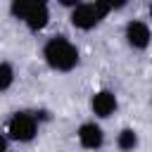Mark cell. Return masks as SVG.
Returning <instances> with one entry per match:
<instances>
[{
  "mask_svg": "<svg viewBox=\"0 0 152 152\" xmlns=\"http://www.w3.org/2000/svg\"><path fill=\"white\" fill-rule=\"evenodd\" d=\"M40 55H43V62H45L52 71H57V74H69V71H74V69L78 66V62H81V55H78L76 43H74L71 38L62 36V33H59V36H50V38L43 43Z\"/></svg>",
  "mask_w": 152,
  "mask_h": 152,
  "instance_id": "1",
  "label": "cell"
},
{
  "mask_svg": "<svg viewBox=\"0 0 152 152\" xmlns=\"http://www.w3.org/2000/svg\"><path fill=\"white\" fill-rule=\"evenodd\" d=\"M112 14L107 0H81L74 10H69V24L76 31H93Z\"/></svg>",
  "mask_w": 152,
  "mask_h": 152,
  "instance_id": "2",
  "label": "cell"
},
{
  "mask_svg": "<svg viewBox=\"0 0 152 152\" xmlns=\"http://www.w3.org/2000/svg\"><path fill=\"white\" fill-rule=\"evenodd\" d=\"M38 131H40V121L36 119L33 112H14L10 119H7V126H5V133L12 142H19V145H26V142H33L38 138Z\"/></svg>",
  "mask_w": 152,
  "mask_h": 152,
  "instance_id": "3",
  "label": "cell"
},
{
  "mask_svg": "<svg viewBox=\"0 0 152 152\" xmlns=\"http://www.w3.org/2000/svg\"><path fill=\"white\" fill-rule=\"evenodd\" d=\"M124 38H126V45H128L131 50L142 52V50H147L150 43H152V28H150V24L142 21V19H131V21L126 24V28H124Z\"/></svg>",
  "mask_w": 152,
  "mask_h": 152,
  "instance_id": "4",
  "label": "cell"
},
{
  "mask_svg": "<svg viewBox=\"0 0 152 152\" xmlns=\"http://www.w3.org/2000/svg\"><path fill=\"white\" fill-rule=\"evenodd\" d=\"M76 140L83 150H90V152H97L102 150L104 145V128L100 126L97 119H90V121H83L78 128H76Z\"/></svg>",
  "mask_w": 152,
  "mask_h": 152,
  "instance_id": "5",
  "label": "cell"
},
{
  "mask_svg": "<svg viewBox=\"0 0 152 152\" xmlns=\"http://www.w3.org/2000/svg\"><path fill=\"white\" fill-rule=\"evenodd\" d=\"M90 112H93V116L97 119V121H102V119H109L116 109H119V100H116V93L114 90H109V88H100V90H95L93 95H90Z\"/></svg>",
  "mask_w": 152,
  "mask_h": 152,
  "instance_id": "6",
  "label": "cell"
},
{
  "mask_svg": "<svg viewBox=\"0 0 152 152\" xmlns=\"http://www.w3.org/2000/svg\"><path fill=\"white\" fill-rule=\"evenodd\" d=\"M21 24L31 33H40L50 24V7L48 5H31V10L26 12V17L21 19Z\"/></svg>",
  "mask_w": 152,
  "mask_h": 152,
  "instance_id": "7",
  "label": "cell"
},
{
  "mask_svg": "<svg viewBox=\"0 0 152 152\" xmlns=\"http://www.w3.org/2000/svg\"><path fill=\"white\" fill-rule=\"evenodd\" d=\"M138 145H140V135H138L135 128L124 126V128L116 133V147H119L121 152H135Z\"/></svg>",
  "mask_w": 152,
  "mask_h": 152,
  "instance_id": "8",
  "label": "cell"
},
{
  "mask_svg": "<svg viewBox=\"0 0 152 152\" xmlns=\"http://www.w3.org/2000/svg\"><path fill=\"white\" fill-rule=\"evenodd\" d=\"M14 78H17L14 66H12L10 62L0 59V93H7V90L14 86Z\"/></svg>",
  "mask_w": 152,
  "mask_h": 152,
  "instance_id": "9",
  "label": "cell"
},
{
  "mask_svg": "<svg viewBox=\"0 0 152 152\" xmlns=\"http://www.w3.org/2000/svg\"><path fill=\"white\" fill-rule=\"evenodd\" d=\"M31 0H10V14L17 19V21H21L24 17H26V12L31 10Z\"/></svg>",
  "mask_w": 152,
  "mask_h": 152,
  "instance_id": "10",
  "label": "cell"
},
{
  "mask_svg": "<svg viewBox=\"0 0 152 152\" xmlns=\"http://www.w3.org/2000/svg\"><path fill=\"white\" fill-rule=\"evenodd\" d=\"M107 5H109L112 12H121V10H126L128 0H107Z\"/></svg>",
  "mask_w": 152,
  "mask_h": 152,
  "instance_id": "11",
  "label": "cell"
},
{
  "mask_svg": "<svg viewBox=\"0 0 152 152\" xmlns=\"http://www.w3.org/2000/svg\"><path fill=\"white\" fill-rule=\"evenodd\" d=\"M10 138H7V133L5 131H0V152H10Z\"/></svg>",
  "mask_w": 152,
  "mask_h": 152,
  "instance_id": "12",
  "label": "cell"
},
{
  "mask_svg": "<svg viewBox=\"0 0 152 152\" xmlns=\"http://www.w3.org/2000/svg\"><path fill=\"white\" fill-rule=\"evenodd\" d=\"M57 2H59L62 7H66V10H74V7H76L81 0H57Z\"/></svg>",
  "mask_w": 152,
  "mask_h": 152,
  "instance_id": "13",
  "label": "cell"
},
{
  "mask_svg": "<svg viewBox=\"0 0 152 152\" xmlns=\"http://www.w3.org/2000/svg\"><path fill=\"white\" fill-rule=\"evenodd\" d=\"M31 2H33V5H50L52 0H31Z\"/></svg>",
  "mask_w": 152,
  "mask_h": 152,
  "instance_id": "14",
  "label": "cell"
},
{
  "mask_svg": "<svg viewBox=\"0 0 152 152\" xmlns=\"http://www.w3.org/2000/svg\"><path fill=\"white\" fill-rule=\"evenodd\" d=\"M150 17H152V0H150Z\"/></svg>",
  "mask_w": 152,
  "mask_h": 152,
  "instance_id": "15",
  "label": "cell"
}]
</instances>
